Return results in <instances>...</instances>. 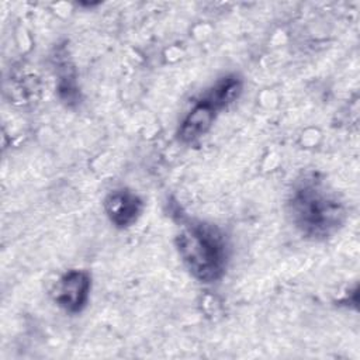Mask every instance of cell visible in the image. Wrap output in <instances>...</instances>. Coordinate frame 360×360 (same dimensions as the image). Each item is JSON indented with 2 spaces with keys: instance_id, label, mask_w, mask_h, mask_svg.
Instances as JSON below:
<instances>
[{
  "instance_id": "8992f818",
  "label": "cell",
  "mask_w": 360,
  "mask_h": 360,
  "mask_svg": "<svg viewBox=\"0 0 360 360\" xmlns=\"http://www.w3.org/2000/svg\"><path fill=\"white\" fill-rule=\"evenodd\" d=\"M242 93V80L235 76H226L218 80L204 96L202 98L210 103L217 111L233 103Z\"/></svg>"
},
{
  "instance_id": "5b68a950",
  "label": "cell",
  "mask_w": 360,
  "mask_h": 360,
  "mask_svg": "<svg viewBox=\"0 0 360 360\" xmlns=\"http://www.w3.org/2000/svg\"><path fill=\"white\" fill-rule=\"evenodd\" d=\"M215 115H217V110L210 103H207L204 98L198 100L180 125V129H179L180 141L188 143L205 135L210 131L215 120Z\"/></svg>"
},
{
  "instance_id": "6da1fadb",
  "label": "cell",
  "mask_w": 360,
  "mask_h": 360,
  "mask_svg": "<svg viewBox=\"0 0 360 360\" xmlns=\"http://www.w3.org/2000/svg\"><path fill=\"white\" fill-rule=\"evenodd\" d=\"M288 214L294 225L314 239L332 236L346 219L345 204L321 180L298 183L288 200Z\"/></svg>"
},
{
  "instance_id": "3957f363",
  "label": "cell",
  "mask_w": 360,
  "mask_h": 360,
  "mask_svg": "<svg viewBox=\"0 0 360 360\" xmlns=\"http://www.w3.org/2000/svg\"><path fill=\"white\" fill-rule=\"evenodd\" d=\"M90 277L83 270H69L58 281L53 290L55 302L70 314L80 312L89 300Z\"/></svg>"
},
{
  "instance_id": "277c9868",
  "label": "cell",
  "mask_w": 360,
  "mask_h": 360,
  "mask_svg": "<svg viewBox=\"0 0 360 360\" xmlns=\"http://www.w3.org/2000/svg\"><path fill=\"white\" fill-rule=\"evenodd\" d=\"M142 208V200L127 188L114 190L104 200L107 217L118 228L131 226L139 218Z\"/></svg>"
},
{
  "instance_id": "7a4b0ae2",
  "label": "cell",
  "mask_w": 360,
  "mask_h": 360,
  "mask_svg": "<svg viewBox=\"0 0 360 360\" xmlns=\"http://www.w3.org/2000/svg\"><path fill=\"white\" fill-rule=\"evenodd\" d=\"M176 245L190 273L202 283L221 278L226 267V245L222 233L212 225L191 224L176 238Z\"/></svg>"
}]
</instances>
